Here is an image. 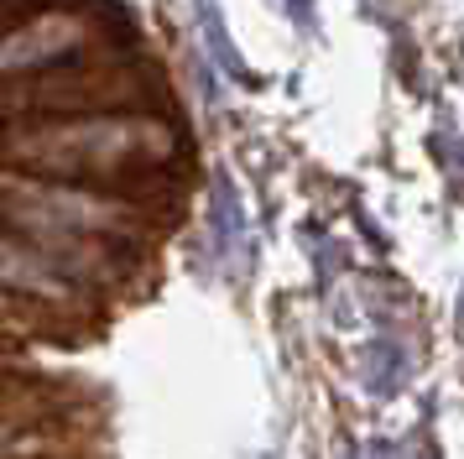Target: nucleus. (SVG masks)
I'll use <instances>...</instances> for the list:
<instances>
[{"instance_id":"7ed1b4c3","label":"nucleus","mask_w":464,"mask_h":459,"mask_svg":"<svg viewBox=\"0 0 464 459\" xmlns=\"http://www.w3.org/2000/svg\"><path fill=\"white\" fill-rule=\"evenodd\" d=\"M5 438H11V428H5V423H0V444H5Z\"/></svg>"},{"instance_id":"f257e3e1","label":"nucleus","mask_w":464,"mask_h":459,"mask_svg":"<svg viewBox=\"0 0 464 459\" xmlns=\"http://www.w3.org/2000/svg\"><path fill=\"white\" fill-rule=\"evenodd\" d=\"M16 151L53 167V172H115V167L168 157L172 136L151 121H84V125H63V131H43V136L22 142Z\"/></svg>"},{"instance_id":"f03ea898","label":"nucleus","mask_w":464,"mask_h":459,"mask_svg":"<svg viewBox=\"0 0 464 459\" xmlns=\"http://www.w3.org/2000/svg\"><path fill=\"white\" fill-rule=\"evenodd\" d=\"M0 282L16 292H32V298H63V277L5 235H0Z\"/></svg>"}]
</instances>
